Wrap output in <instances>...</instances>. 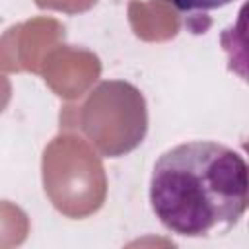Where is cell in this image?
<instances>
[{
  "label": "cell",
  "mask_w": 249,
  "mask_h": 249,
  "mask_svg": "<svg viewBox=\"0 0 249 249\" xmlns=\"http://www.w3.org/2000/svg\"><path fill=\"white\" fill-rule=\"evenodd\" d=\"M247 202V163L220 142H183L154 163L150 204L161 226L175 235H224L239 224Z\"/></svg>",
  "instance_id": "6da1fadb"
},
{
  "label": "cell",
  "mask_w": 249,
  "mask_h": 249,
  "mask_svg": "<svg viewBox=\"0 0 249 249\" xmlns=\"http://www.w3.org/2000/svg\"><path fill=\"white\" fill-rule=\"evenodd\" d=\"M165 2H169L181 12H208V10L224 8L235 0H165Z\"/></svg>",
  "instance_id": "7a4b0ae2"
}]
</instances>
